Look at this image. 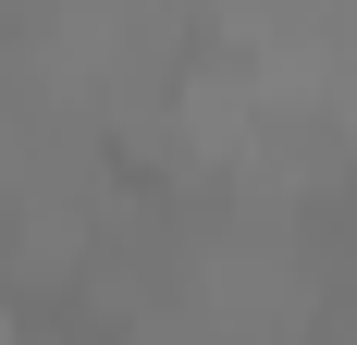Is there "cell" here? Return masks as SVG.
Listing matches in <instances>:
<instances>
[{
  "instance_id": "obj_1",
  "label": "cell",
  "mask_w": 357,
  "mask_h": 345,
  "mask_svg": "<svg viewBox=\"0 0 357 345\" xmlns=\"http://www.w3.org/2000/svg\"><path fill=\"white\" fill-rule=\"evenodd\" d=\"M0 13H13V0H0Z\"/></svg>"
}]
</instances>
